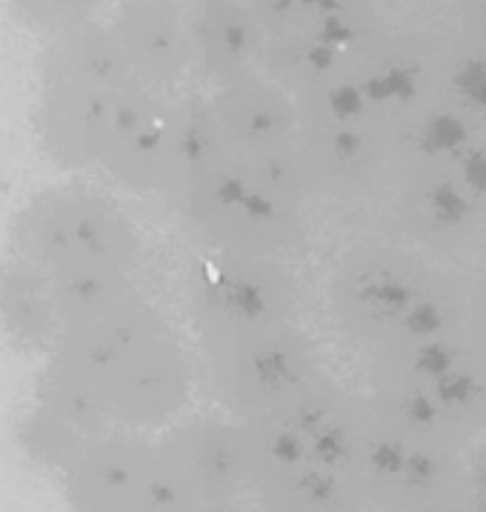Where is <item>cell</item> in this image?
Wrapping results in <instances>:
<instances>
[{"label": "cell", "mask_w": 486, "mask_h": 512, "mask_svg": "<svg viewBox=\"0 0 486 512\" xmlns=\"http://www.w3.org/2000/svg\"><path fill=\"white\" fill-rule=\"evenodd\" d=\"M435 395H438V404L441 407L458 412L472 407L478 401L481 390H478V381L469 372L452 369V372H446V375H441L435 381Z\"/></svg>", "instance_id": "obj_1"}, {"label": "cell", "mask_w": 486, "mask_h": 512, "mask_svg": "<svg viewBox=\"0 0 486 512\" xmlns=\"http://www.w3.org/2000/svg\"><path fill=\"white\" fill-rule=\"evenodd\" d=\"M366 301L378 315H406L412 301V292L398 278H378L372 287H366Z\"/></svg>", "instance_id": "obj_2"}, {"label": "cell", "mask_w": 486, "mask_h": 512, "mask_svg": "<svg viewBox=\"0 0 486 512\" xmlns=\"http://www.w3.org/2000/svg\"><path fill=\"white\" fill-rule=\"evenodd\" d=\"M426 206H429V215L435 218V224L441 226H458L464 224L466 215H469V204L466 198L449 184H438L429 189V198H426Z\"/></svg>", "instance_id": "obj_3"}, {"label": "cell", "mask_w": 486, "mask_h": 512, "mask_svg": "<svg viewBox=\"0 0 486 512\" xmlns=\"http://www.w3.org/2000/svg\"><path fill=\"white\" fill-rule=\"evenodd\" d=\"M464 138V126L455 118H435L426 126L424 146L429 152H452V149H458V146L464 144Z\"/></svg>", "instance_id": "obj_4"}, {"label": "cell", "mask_w": 486, "mask_h": 512, "mask_svg": "<svg viewBox=\"0 0 486 512\" xmlns=\"http://www.w3.org/2000/svg\"><path fill=\"white\" fill-rule=\"evenodd\" d=\"M223 301H226V307L243 315V318L258 315L261 307H264L261 289L252 287V284H229V287H223Z\"/></svg>", "instance_id": "obj_5"}, {"label": "cell", "mask_w": 486, "mask_h": 512, "mask_svg": "<svg viewBox=\"0 0 486 512\" xmlns=\"http://www.w3.org/2000/svg\"><path fill=\"white\" fill-rule=\"evenodd\" d=\"M406 324L412 332L418 335H435L438 329L444 327V309L432 301H421V304H412L406 312Z\"/></svg>", "instance_id": "obj_6"}, {"label": "cell", "mask_w": 486, "mask_h": 512, "mask_svg": "<svg viewBox=\"0 0 486 512\" xmlns=\"http://www.w3.org/2000/svg\"><path fill=\"white\" fill-rule=\"evenodd\" d=\"M418 367H421L424 375L438 381L441 375L455 369V355L446 347H441V344H426V347L421 349V355H418Z\"/></svg>", "instance_id": "obj_7"}, {"label": "cell", "mask_w": 486, "mask_h": 512, "mask_svg": "<svg viewBox=\"0 0 486 512\" xmlns=\"http://www.w3.org/2000/svg\"><path fill=\"white\" fill-rule=\"evenodd\" d=\"M466 512H486V450L478 455L472 467V481H469V510Z\"/></svg>", "instance_id": "obj_8"}, {"label": "cell", "mask_w": 486, "mask_h": 512, "mask_svg": "<svg viewBox=\"0 0 486 512\" xmlns=\"http://www.w3.org/2000/svg\"><path fill=\"white\" fill-rule=\"evenodd\" d=\"M464 181L478 192H486V149L472 152L464 161Z\"/></svg>", "instance_id": "obj_9"}, {"label": "cell", "mask_w": 486, "mask_h": 512, "mask_svg": "<svg viewBox=\"0 0 486 512\" xmlns=\"http://www.w3.org/2000/svg\"><path fill=\"white\" fill-rule=\"evenodd\" d=\"M469 98L475 103H481V106H486V75L481 72V75H472V81H469Z\"/></svg>", "instance_id": "obj_10"}]
</instances>
